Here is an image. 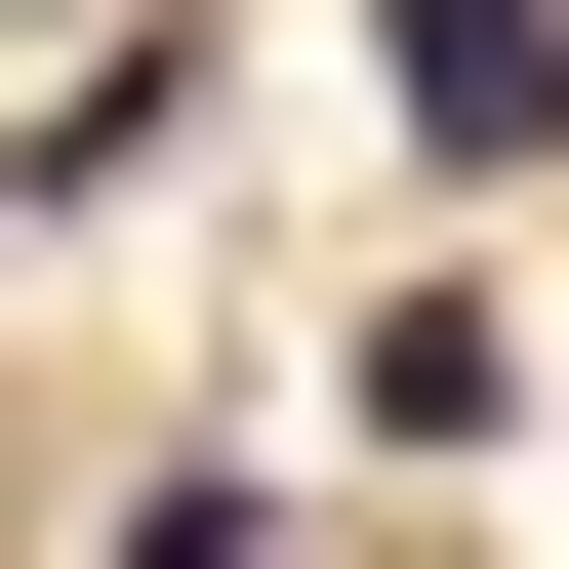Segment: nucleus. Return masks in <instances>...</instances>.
I'll return each instance as SVG.
<instances>
[{
    "label": "nucleus",
    "mask_w": 569,
    "mask_h": 569,
    "mask_svg": "<svg viewBox=\"0 0 569 569\" xmlns=\"http://www.w3.org/2000/svg\"><path fill=\"white\" fill-rule=\"evenodd\" d=\"M367 82L448 122V163H569V0H367Z\"/></svg>",
    "instance_id": "f257e3e1"
},
{
    "label": "nucleus",
    "mask_w": 569,
    "mask_h": 569,
    "mask_svg": "<svg viewBox=\"0 0 569 569\" xmlns=\"http://www.w3.org/2000/svg\"><path fill=\"white\" fill-rule=\"evenodd\" d=\"M122 569H284V488H122Z\"/></svg>",
    "instance_id": "f03ea898"
}]
</instances>
